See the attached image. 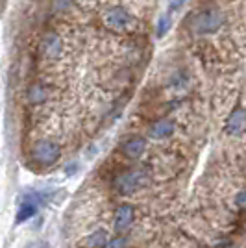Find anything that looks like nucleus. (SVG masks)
<instances>
[{"label":"nucleus","instance_id":"nucleus-1","mask_svg":"<svg viewBox=\"0 0 246 248\" xmlns=\"http://www.w3.org/2000/svg\"><path fill=\"white\" fill-rule=\"evenodd\" d=\"M102 24L111 31H132L137 19L124 6H109L102 11Z\"/></svg>","mask_w":246,"mask_h":248},{"label":"nucleus","instance_id":"nucleus-2","mask_svg":"<svg viewBox=\"0 0 246 248\" xmlns=\"http://www.w3.org/2000/svg\"><path fill=\"white\" fill-rule=\"evenodd\" d=\"M30 157L37 165L52 167L62 159V146L54 139H37L30 148Z\"/></svg>","mask_w":246,"mask_h":248},{"label":"nucleus","instance_id":"nucleus-3","mask_svg":"<svg viewBox=\"0 0 246 248\" xmlns=\"http://www.w3.org/2000/svg\"><path fill=\"white\" fill-rule=\"evenodd\" d=\"M144 184H146V174L143 169H130V170H124L119 176H115L113 189L119 195H134Z\"/></svg>","mask_w":246,"mask_h":248},{"label":"nucleus","instance_id":"nucleus-4","mask_svg":"<svg viewBox=\"0 0 246 248\" xmlns=\"http://www.w3.org/2000/svg\"><path fill=\"white\" fill-rule=\"evenodd\" d=\"M224 26V15L218 10H204L193 19V28L198 33H215Z\"/></svg>","mask_w":246,"mask_h":248},{"label":"nucleus","instance_id":"nucleus-5","mask_svg":"<svg viewBox=\"0 0 246 248\" xmlns=\"http://www.w3.org/2000/svg\"><path fill=\"white\" fill-rule=\"evenodd\" d=\"M41 52L48 60H58L63 52V41L60 33L54 30H48L41 37Z\"/></svg>","mask_w":246,"mask_h":248},{"label":"nucleus","instance_id":"nucleus-6","mask_svg":"<svg viewBox=\"0 0 246 248\" xmlns=\"http://www.w3.org/2000/svg\"><path fill=\"white\" fill-rule=\"evenodd\" d=\"M246 128V109L245 108H235L224 123V134L228 135H241Z\"/></svg>","mask_w":246,"mask_h":248},{"label":"nucleus","instance_id":"nucleus-7","mask_svg":"<svg viewBox=\"0 0 246 248\" xmlns=\"http://www.w3.org/2000/svg\"><path fill=\"white\" fill-rule=\"evenodd\" d=\"M134 220H135L134 206H130V204H121V206L117 207V211H115L113 226H115V230H117L119 233H123V232H126L128 228L134 224Z\"/></svg>","mask_w":246,"mask_h":248},{"label":"nucleus","instance_id":"nucleus-8","mask_svg":"<svg viewBox=\"0 0 246 248\" xmlns=\"http://www.w3.org/2000/svg\"><path fill=\"white\" fill-rule=\"evenodd\" d=\"M144 150H146V141H144V137H139V135H134V137L126 139L123 145H121V152L128 159L141 157L144 154Z\"/></svg>","mask_w":246,"mask_h":248},{"label":"nucleus","instance_id":"nucleus-9","mask_svg":"<svg viewBox=\"0 0 246 248\" xmlns=\"http://www.w3.org/2000/svg\"><path fill=\"white\" fill-rule=\"evenodd\" d=\"M39 202H41V197H39V195H28V197H24L22 204L19 206V211H17L15 220L21 224V222H26L28 218L33 217V215L37 213Z\"/></svg>","mask_w":246,"mask_h":248},{"label":"nucleus","instance_id":"nucleus-10","mask_svg":"<svg viewBox=\"0 0 246 248\" xmlns=\"http://www.w3.org/2000/svg\"><path fill=\"white\" fill-rule=\"evenodd\" d=\"M172 134H174V123L170 119H157L148 126V135L157 141H163Z\"/></svg>","mask_w":246,"mask_h":248},{"label":"nucleus","instance_id":"nucleus-11","mask_svg":"<svg viewBox=\"0 0 246 248\" xmlns=\"http://www.w3.org/2000/svg\"><path fill=\"white\" fill-rule=\"evenodd\" d=\"M48 96H50V91H48V87L43 82H33L28 85L26 98H28V102L31 106H41V104H45L48 100Z\"/></svg>","mask_w":246,"mask_h":248},{"label":"nucleus","instance_id":"nucleus-12","mask_svg":"<svg viewBox=\"0 0 246 248\" xmlns=\"http://www.w3.org/2000/svg\"><path fill=\"white\" fill-rule=\"evenodd\" d=\"M108 233H106V230H96V232H92L91 235L87 237L85 241V247L87 248H106L108 245Z\"/></svg>","mask_w":246,"mask_h":248},{"label":"nucleus","instance_id":"nucleus-13","mask_svg":"<svg viewBox=\"0 0 246 248\" xmlns=\"http://www.w3.org/2000/svg\"><path fill=\"white\" fill-rule=\"evenodd\" d=\"M126 247H128V241L123 235H117V237L109 239L108 245H106V248H126Z\"/></svg>","mask_w":246,"mask_h":248},{"label":"nucleus","instance_id":"nucleus-14","mask_svg":"<svg viewBox=\"0 0 246 248\" xmlns=\"http://www.w3.org/2000/svg\"><path fill=\"white\" fill-rule=\"evenodd\" d=\"M169 26H170L169 17H167V15H163V17L159 19V22H157V37H163L165 33H167V30H169Z\"/></svg>","mask_w":246,"mask_h":248},{"label":"nucleus","instance_id":"nucleus-15","mask_svg":"<svg viewBox=\"0 0 246 248\" xmlns=\"http://www.w3.org/2000/svg\"><path fill=\"white\" fill-rule=\"evenodd\" d=\"M235 206L239 207V209H243V211H246V189H243V191H239L235 197Z\"/></svg>","mask_w":246,"mask_h":248},{"label":"nucleus","instance_id":"nucleus-16","mask_svg":"<svg viewBox=\"0 0 246 248\" xmlns=\"http://www.w3.org/2000/svg\"><path fill=\"white\" fill-rule=\"evenodd\" d=\"M71 4V0H54V6L58 8V10H63V8H67Z\"/></svg>","mask_w":246,"mask_h":248},{"label":"nucleus","instance_id":"nucleus-17","mask_svg":"<svg viewBox=\"0 0 246 248\" xmlns=\"http://www.w3.org/2000/svg\"><path fill=\"white\" fill-rule=\"evenodd\" d=\"M182 4H184V0H172V2H170V10L176 11Z\"/></svg>","mask_w":246,"mask_h":248},{"label":"nucleus","instance_id":"nucleus-18","mask_svg":"<svg viewBox=\"0 0 246 248\" xmlns=\"http://www.w3.org/2000/svg\"><path fill=\"white\" fill-rule=\"evenodd\" d=\"M28 248H39V247H37V245H30Z\"/></svg>","mask_w":246,"mask_h":248}]
</instances>
